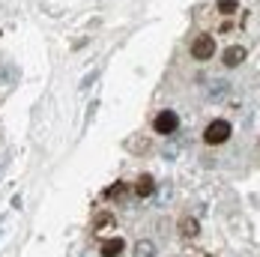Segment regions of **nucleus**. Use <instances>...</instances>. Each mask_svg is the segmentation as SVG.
<instances>
[{
    "mask_svg": "<svg viewBox=\"0 0 260 257\" xmlns=\"http://www.w3.org/2000/svg\"><path fill=\"white\" fill-rule=\"evenodd\" d=\"M224 96H228V84H224V81H215V84L209 87V99H212V102H221Z\"/></svg>",
    "mask_w": 260,
    "mask_h": 257,
    "instance_id": "1a4fd4ad",
    "label": "nucleus"
},
{
    "mask_svg": "<svg viewBox=\"0 0 260 257\" xmlns=\"http://www.w3.org/2000/svg\"><path fill=\"white\" fill-rule=\"evenodd\" d=\"M123 195H126V185H123V182H117V185H108V188H105V198H108V201H120Z\"/></svg>",
    "mask_w": 260,
    "mask_h": 257,
    "instance_id": "9d476101",
    "label": "nucleus"
},
{
    "mask_svg": "<svg viewBox=\"0 0 260 257\" xmlns=\"http://www.w3.org/2000/svg\"><path fill=\"white\" fill-rule=\"evenodd\" d=\"M132 257H156V242L153 239H138Z\"/></svg>",
    "mask_w": 260,
    "mask_h": 257,
    "instance_id": "6e6552de",
    "label": "nucleus"
},
{
    "mask_svg": "<svg viewBox=\"0 0 260 257\" xmlns=\"http://www.w3.org/2000/svg\"><path fill=\"white\" fill-rule=\"evenodd\" d=\"M231 123L228 120H212L207 128H204V144H209V147H218V144H224L228 138H231Z\"/></svg>",
    "mask_w": 260,
    "mask_h": 257,
    "instance_id": "f257e3e1",
    "label": "nucleus"
},
{
    "mask_svg": "<svg viewBox=\"0 0 260 257\" xmlns=\"http://www.w3.org/2000/svg\"><path fill=\"white\" fill-rule=\"evenodd\" d=\"M215 54V36L212 33H201L194 42H191V57L194 60H209Z\"/></svg>",
    "mask_w": 260,
    "mask_h": 257,
    "instance_id": "f03ea898",
    "label": "nucleus"
},
{
    "mask_svg": "<svg viewBox=\"0 0 260 257\" xmlns=\"http://www.w3.org/2000/svg\"><path fill=\"white\" fill-rule=\"evenodd\" d=\"M236 6H239V0H218V12L221 15H234Z\"/></svg>",
    "mask_w": 260,
    "mask_h": 257,
    "instance_id": "9b49d317",
    "label": "nucleus"
},
{
    "mask_svg": "<svg viewBox=\"0 0 260 257\" xmlns=\"http://www.w3.org/2000/svg\"><path fill=\"white\" fill-rule=\"evenodd\" d=\"M153 191H156V180H153L150 174L138 177V182H135V195H138V198H150Z\"/></svg>",
    "mask_w": 260,
    "mask_h": 257,
    "instance_id": "0eeeda50",
    "label": "nucleus"
},
{
    "mask_svg": "<svg viewBox=\"0 0 260 257\" xmlns=\"http://www.w3.org/2000/svg\"><path fill=\"white\" fill-rule=\"evenodd\" d=\"M105 224H111V215L108 212H99V218L93 221V228H105Z\"/></svg>",
    "mask_w": 260,
    "mask_h": 257,
    "instance_id": "f8f14e48",
    "label": "nucleus"
},
{
    "mask_svg": "<svg viewBox=\"0 0 260 257\" xmlns=\"http://www.w3.org/2000/svg\"><path fill=\"white\" fill-rule=\"evenodd\" d=\"M245 48H242V45H231V48H228V51H224V66H228V69H234V66H239V63H245Z\"/></svg>",
    "mask_w": 260,
    "mask_h": 257,
    "instance_id": "423d86ee",
    "label": "nucleus"
},
{
    "mask_svg": "<svg viewBox=\"0 0 260 257\" xmlns=\"http://www.w3.org/2000/svg\"><path fill=\"white\" fill-rule=\"evenodd\" d=\"M177 231H180L182 239H191V236H198L201 224H198V218H194V215H180V221H177Z\"/></svg>",
    "mask_w": 260,
    "mask_h": 257,
    "instance_id": "20e7f679",
    "label": "nucleus"
},
{
    "mask_svg": "<svg viewBox=\"0 0 260 257\" xmlns=\"http://www.w3.org/2000/svg\"><path fill=\"white\" fill-rule=\"evenodd\" d=\"M123 248H126V239L111 236V239H105V242H102L99 254H102V257H120V254H123Z\"/></svg>",
    "mask_w": 260,
    "mask_h": 257,
    "instance_id": "39448f33",
    "label": "nucleus"
},
{
    "mask_svg": "<svg viewBox=\"0 0 260 257\" xmlns=\"http://www.w3.org/2000/svg\"><path fill=\"white\" fill-rule=\"evenodd\" d=\"M153 126H156L158 135H171V132L180 128V117H177L174 111H158L156 120H153Z\"/></svg>",
    "mask_w": 260,
    "mask_h": 257,
    "instance_id": "7ed1b4c3",
    "label": "nucleus"
}]
</instances>
